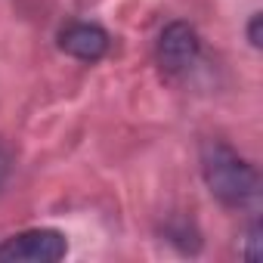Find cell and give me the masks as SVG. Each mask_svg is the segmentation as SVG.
Wrapping results in <instances>:
<instances>
[{
	"label": "cell",
	"mask_w": 263,
	"mask_h": 263,
	"mask_svg": "<svg viewBox=\"0 0 263 263\" xmlns=\"http://www.w3.org/2000/svg\"><path fill=\"white\" fill-rule=\"evenodd\" d=\"M155 56H158V65H161L164 74H186L198 62V56H201L198 31L189 22H171L158 34Z\"/></svg>",
	"instance_id": "obj_2"
},
{
	"label": "cell",
	"mask_w": 263,
	"mask_h": 263,
	"mask_svg": "<svg viewBox=\"0 0 263 263\" xmlns=\"http://www.w3.org/2000/svg\"><path fill=\"white\" fill-rule=\"evenodd\" d=\"M201 177L217 201L226 208H245L260 192V177L254 164H248L235 149L220 140L201 143Z\"/></svg>",
	"instance_id": "obj_1"
},
{
	"label": "cell",
	"mask_w": 263,
	"mask_h": 263,
	"mask_svg": "<svg viewBox=\"0 0 263 263\" xmlns=\"http://www.w3.org/2000/svg\"><path fill=\"white\" fill-rule=\"evenodd\" d=\"M111 47V37L105 28L93 22H68L59 31V50L81 59V62H99Z\"/></svg>",
	"instance_id": "obj_4"
},
{
	"label": "cell",
	"mask_w": 263,
	"mask_h": 263,
	"mask_svg": "<svg viewBox=\"0 0 263 263\" xmlns=\"http://www.w3.org/2000/svg\"><path fill=\"white\" fill-rule=\"evenodd\" d=\"M260 22H263V16H260V13H254V16H251V22H248V41H251V47H254V50H260Z\"/></svg>",
	"instance_id": "obj_5"
},
{
	"label": "cell",
	"mask_w": 263,
	"mask_h": 263,
	"mask_svg": "<svg viewBox=\"0 0 263 263\" xmlns=\"http://www.w3.org/2000/svg\"><path fill=\"white\" fill-rule=\"evenodd\" d=\"M68 254V241L56 229H25L0 241V260H28V263H53Z\"/></svg>",
	"instance_id": "obj_3"
},
{
	"label": "cell",
	"mask_w": 263,
	"mask_h": 263,
	"mask_svg": "<svg viewBox=\"0 0 263 263\" xmlns=\"http://www.w3.org/2000/svg\"><path fill=\"white\" fill-rule=\"evenodd\" d=\"M7 177H10V158H7V152H4V146H0V189H4V183H7Z\"/></svg>",
	"instance_id": "obj_7"
},
{
	"label": "cell",
	"mask_w": 263,
	"mask_h": 263,
	"mask_svg": "<svg viewBox=\"0 0 263 263\" xmlns=\"http://www.w3.org/2000/svg\"><path fill=\"white\" fill-rule=\"evenodd\" d=\"M257 245H260V226L254 223V226H251V232H248V251H245V257H248V260H257V257H260Z\"/></svg>",
	"instance_id": "obj_6"
}]
</instances>
